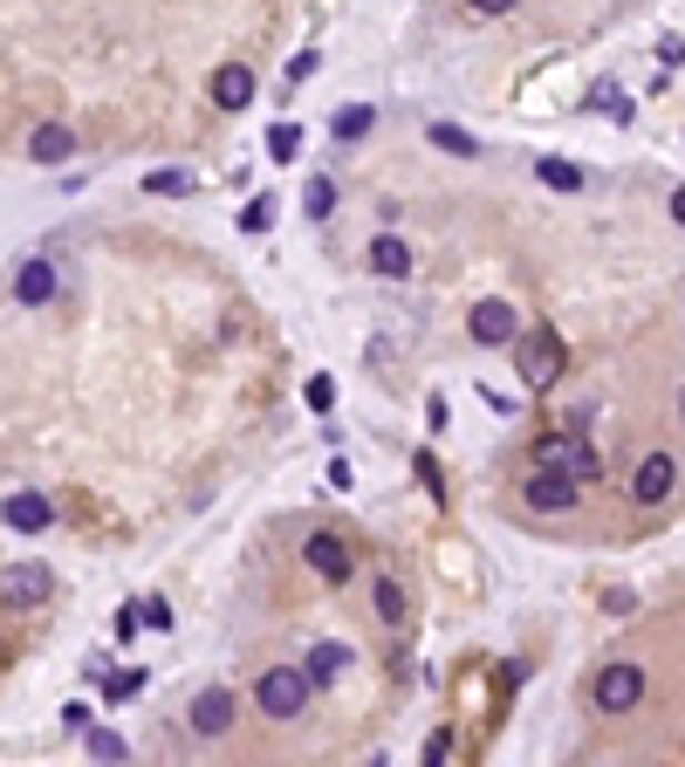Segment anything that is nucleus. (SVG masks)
<instances>
[{
  "label": "nucleus",
  "mask_w": 685,
  "mask_h": 767,
  "mask_svg": "<svg viewBox=\"0 0 685 767\" xmlns=\"http://www.w3.org/2000/svg\"><path fill=\"white\" fill-rule=\"evenodd\" d=\"M466 330H473V343H487V350H501V343H514L521 336V315L501 302V295H487V302H473V315H466Z\"/></svg>",
  "instance_id": "423d86ee"
},
{
  "label": "nucleus",
  "mask_w": 685,
  "mask_h": 767,
  "mask_svg": "<svg viewBox=\"0 0 685 767\" xmlns=\"http://www.w3.org/2000/svg\"><path fill=\"white\" fill-rule=\"evenodd\" d=\"M466 8H473V14H507L514 0H466Z\"/></svg>",
  "instance_id": "2f4dec72"
},
{
  "label": "nucleus",
  "mask_w": 685,
  "mask_h": 767,
  "mask_svg": "<svg viewBox=\"0 0 685 767\" xmlns=\"http://www.w3.org/2000/svg\"><path fill=\"white\" fill-rule=\"evenodd\" d=\"M49 295H56V268H49L42 254L21 261V268H14V302H21V309H42Z\"/></svg>",
  "instance_id": "4468645a"
},
{
  "label": "nucleus",
  "mask_w": 685,
  "mask_h": 767,
  "mask_svg": "<svg viewBox=\"0 0 685 767\" xmlns=\"http://www.w3.org/2000/svg\"><path fill=\"white\" fill-rule=\"evenodd\" d=\"M562 363H570V350H562L555 330H521V336H514V371H521V384H528V391H548V384L562 377Z\"/></svg>",
  "instance_id": "f03ea898"
},
{
  "label": "nucleus",
  "mask_w": 685,
  "mask_h": 767,
  "mask_svg": "<svg viewBox=\"0 0 685 767\" xmlns=\"http://www.w3.org/2000/svg\"><path fill=\"white\" fill-rule=\"evenodd\" d=\"M637 699H644V672L631 658H611V665L596 672V685H590V706L596 713H631Z\"/></svg>",
  "instance_id": "20e7f679"
},
{
  "label": "nucleus",
  "mask_w": 685,
  "mask_h": 767,
  "mask_svg": "<svg viewBox=\"0 0 685 767\" xmlns=\"http://www.w3.org/2000/svg\"><path fill=\"white\" fill-rule=\"evenodd\" d=\"M678 412H685V391H678Z\"/></svg>",
  "instance_id": "72a5a7b5"
},
{
  "label": "nucleus",
  "mask_w": 685,
  "mask_h": 767,
  "mask_svg": "<svg viewBox=\"0 0 685 767\" xmlns=\"http://www.w3.org/2000/svg\"><path fill=\"white\" fill-rule=\"evenodd\" d=\"M419 480L432 487V501H446V480H439V460H432V453H419Z\"/></svg>",
  "instance_id": "cd10ccee"
},
{
  "label": "nucleus",
  "mask_w": 685,
  "mask_h": 767,
  "mask_svg": "<svg viewBox=\"0 0 685 767\" xmlns=\"http://www.w3.org/2000/svg\"><path fill=\"white\" fill-rule=\"evenodd\" d=\"M521 501H528L535 514H570L583 501V480L576 473H562V466H535L528 473V487H521Z\"/></svg>",
  "instance_id": "39448f33"
},
{
  "label": "nucleus",
  "mask_w": 685,
  "mask_h": 767,
  "mask_svg": "<svg viewBox=\"0 0 685 767\" xmlns=\"http://www.w3.org/2000/svg\"><path fill=\"white\" fill-rule=\"evenodd\" d=\"M672 487H678L672 453H644V466L631 473V501H637V507H658V501H672Z\"/></svg>",
  "instance_id": "0eeeda50"
},
{
  "label": "nucleus",
  "mask_w": 685,
  "mask_h": 767,
  "mask_svg": "<svg viewBox=\"0 0 685 767\" xmlns=\"http://www.w3.org/2000/svg\"><path fill=\"white\" fill-rule=\"evenodd\" d=\"M535 172L548 192H583V165H570V158H535Z\"/></svg>",
  "instance_id": "f3484780"
},
{
  "label": "nucleus",
  "mask_w": 685,
  "mask_h": 767,
  "mask_svg": "<svg viewBox=\"0 0 685 767\" xmlns=\"http://www.w3.org/2000/svg\"><path fill=\"white\" fill-rule=\"evenodd\" d=\"M371 124H377V110H371V103H343V110H336V124H330V131H336L343 144H356V138H364Z\"/></svg>",
  "instance_id": "a211bd4d"
},
{
  "label": "nucleus",
  "mask_w": 685,
  "mask_h": 767,
  "mask_svg": "<svg viewBox=\"0 0 685 767\" xmlns=\"http://www.w3.org/2000/svg\"><path fill=\"white\" fill-rule=\"evenodd\" d=\"M309 405L330 412V405H336V384H330V377H309Z\"/></svg>",
  "instance_id": "c85d7f7f"
},
{
  "label": "nucleus",
  "mask_w": 685,
  "mask_h": 767,
  "mask_svg": "<svg viewBox=\"0 0 685 767\" xmlns=\"http://www.w3.org/2000/svg\"><path fill=\"white\" fill-rule=\"evenodd\" d=\"M56 589V576L42 562H8V576H0V596H8V610H28V603H42Z\"/></svg>",
  "instance_id": "6e6552de"
},
{
  "label": "nucleus",
  "mask_w": 685,
  "mask_h": 767,
  "mask_svg": "<svg viewBox=\"0 0 685 767\" xmlns=\"http://www.w3.org/2000/svg\"><path fill=\"white\" fill-rule=\"evenodd\" d=\"M315 693H322V685L309 678V665H268L261 685H254V706H261L268 719H302Z\"/></svg>",
  "instance_id": "f257e3e1"
},
{
  "label": "nucleus",
  "mask_w": 685,
  "mask_h": 767,
  "mask_svg": "<svg viewBox=\"0 0 685 767\" xmlns=\"http://www.w3.org/2000/svg\"><path fill=\"white\" fill-rule=\"evenodd\" d=\"M672 220H678V226H685V185H678V192H672Z\"/></svg>",
  "instance_id": "473e14b6"
},
{
  "label": "nucleus",
  "mask_w": 685,
  "mask_h": 767,
  "mask_svg": "<svg viewBox=\"0 0 685 767\" xmlns=\"http://www.w3.org/2000/svg\"><path fill=\"white\" fill-rule=\"evenodd\" d=\"M350 672V644H315V652H309V678L315 685H336Z\"/></svg>",
  "instance_id": "dca6fc26"
},
{
  "label": "nucleus",
  "mask_w": 685,
  "mask_h": 767,
  "mask_svg": "<svg viewBox=\"0 0 685 767\" xmlns=\"http://www.w3.org/2000/svg\"><path fill=\"white\" fill-rule=\"evenodd\" d=\"M302 555H309V569H315L322 583H343V576H350V542H343V535H309Z\"/></svg>",
  "instance_id": "9d476101"
},
{
  "label": "nucleus",
  "mask_w": 685,
  "mask_h": 767,
  "mask_svg": "<svg viewBox=\"0 0 685 767\" xmlns=\"http://www.w3.org/2000/svg\"><path fill=\"white\" fill-rule=\"evenodd\" d=\"M371 603H377V617H384V624H405V589H397L391 576H377V589H371Z\"/></svg>",
  "instance_id": "412c9836"
},
{
  "label": "nucleus",
  "mask_w": 685,
  "mask_h": 767,
  "mask_svg": "<svg viewBox=\"0 0 685 767\" xmlns=\"http://www.w3.org/2000/svg\"><path fill=\"white\" fill-rule=\"evenodd\" d=\"M309 75H315V49H302V55L289 62V83H309Z\"/></svg>",
  "instance_id": "7c9ffc66"
},
{
  "label": "nucleus",
  "mask_w": 685,
  "mask_h": 767,
  "mask_svg": "<svg viewBox=\"0 0 685 767\" xmlns=\"http://www.w3.org/2000/svg\"><path fill=\"white\" fill-rule=\"evenodd\" d=\"M302 213H309V220H330V213H336V179L315 172V179L302 185Z\"/></svg>",
  "instance_id": "6ab92c4d"
},
{
  "label": "nucleus",
  "mask_w": 685,
  "mask_h": 767,
  "mask_svg": "<svg viewBox=\"0 0 685 767\" xmlns=\"http://www.w3.org/2000/svg\"><path fill=\"white\" fill-rule=\"evenodd\" d=\"M274 226V192H254L248 213H240V233H268Z\"/></svg>",
  "instance_id": "4be33fe9"
},
{
  "label": "nucleus",
  "mask_w": 685,
  "mask_h": 767,
  "mask_svg": "<svg viewBox=\"0 0 685 767\" xmlns=\"http://www.w3.org/2000/svg\"><path fill=\"white\" fill-rule=\"evenodd\" d=\"M49 521H56L49 494H34V487H14V494H8V528H14V535H42Z\"/></svg>",
  "instance_id": "f8f14e48"
},
{
  "label": "nucleus",
  "mask_w": 685,
  "mask_h": 767,
  "mask_svg": "<svg viewBox=\"0 0 685 767\" xmlns=\"http://www.w3.org/2000/svg\"><path fill=\"white\" fill-rule=\"evenodd\" d=\"M185 719H192L199 740H220L226 726H233V693H220V685H213V693H199V699L185 706Z\"/></svg>",
  "instance_id": "1a4fd4ad"
},
{
  "label": "nucleus",
  "mask_w": 685,
  "mask_h": 767,
  "mask_svg": "<svg viewBox=\"0 0 685 767\" xmlns=\"http://www.w3.org/2000/svg\"><path fill=\"white\" fill-rule=\"evenodd\" d=\"M213 103L220 110H248L254 103V69L248 62H220L213 69Z\"/></svg>",
  "instance_id": "ddd939ff"
},
{
  "label": "nucleus",
  "mask_w": 685,
  "mask_h": 767,
  "mask_svg": "<svg viewBox=\"0 0 685 767\" xmlns=\"http://www.w3.org/2000/svg\"><path fill=\"white\" fill-rule=\"evenodd\" d=\"M144 693V672H117V678H103V699L110 706H124V699H138Z\"/></svg>",
  "instance_id": "b1692460"
},
{
  "label": "nucleus",
  "mask_w": 685,
  "mask_h": 767,
  "mask_svg": "<svg viewBox=\"0 0 685 767\" xmlns=\"http://www.w3.org/2000/svg\"><path fill=\"white\" fill-rule=\"evenodd\" d=\"M432 144H439V151H453V158H473V151H480L460 124H432Z\"/></svg>",
  "instance_id": "393cba45"
},
{
  "label": "nucleus",
  "mask_w": 685,
  "mask_h": 767,
  "mask_svg": "<svg viewBox=\"0 0 685 767\" xmlns=\"http://www.w3.org/2000/svg\"><path fill=\"white\" fill-rule=\"evenodd\" d=\"M75 151H83V144H75L69 124H34L28 131V158H34V165H69Z\"/></svg>",
  "instance_id": "9b49d317"
},
{
  "label": "nucleus",
  "mask_w": 685,
  "mask_h": 767,
  "mask_svg": "<svg viewBox=\"0 0 685 767\" xmlns=\"http://www.w3.org/2000/svg\"><path fill=\"white\" fill-rule=\"evenodd\" d=\"M371 274H384V281H405L412 274V248L397 233H377L371 240Z\"/></svg>",
  "instance_id": "2eb2a0df"
},
{
  "label": "nucleus",
  "mask_w": 685,
  "mask_h": 767,
  "mask_svg": "<svg viewBox=\"0 0 685 767\" xmlns=\"http://www.w3.org/2000/svg\"><path fill=\"white\" fill-rule=\"evenodd\" d=\"M90 754H97V760H124V740H117V734H103V726H97V734H90Z\"/></svg>",
  "instance_id": "bb28decb"
},
{
  "label": "nucleus",
  "mask_w": 685,
  "mask_h": 767,
  "mask_svg": "<svg viewBox=\"0 0 685 767\" xmlns=\"http://www.w3.org/2000/svg\"><path fill=\"white\" fill-rule=\"evenodd\" d=\"M295 151H302V131H295V124H274V131H268V158H274V165H289Z\"/></svg>",
  "instance_id": "5701e85b"
},
{
  "label": "nucleus",
  "mask_w": 685,
  "mask_h": 767,
  "mask_svg": "<svg viewBox=\"0 0 685 767\" xmlns=\"http://www.w3.org/2000/svg\"><path fill=\"white\" fill-rule=\"evenodd\" d=\"M590 110H603L611 124H631V97H624L617 83H596V90H590Z\"/></svg>",
  "instance_id": "aec40b11"
},
{
  "label": "nucleus",
  "mask_w": 685,
  "mask_h": 767,
  "mask_svg": "<svg viewBox=\"0 0 685 767\" xmlns=\"http://www.w3.org/2000/svg\"><path fill=\"white\" fill-rule=\"evenodd\" d=\"M144 185H151V192H165V199H179V192H192V179H185V172H151Z\"/></svg>",
  "instance_id": "a878e982"
},
{
  "label": "nucleus",
  "mask_w": 685,
  "mask_h": 767,
  "mask_svg": "<svg viewBox=\"0 0 685 767\" xmlns=\"http://www.w3.org/2000/svg\"><path fill=\"white\" fill-rule=\"evenodd\" d=\"M658 62H665V69L685 62V34H665V42H658Z\"/></svg>",
  "instance_id": "c756f323"
},
{
  "label": "nucleus",
  "mask_w": 685,
  "mask_h": 767,
  "mask_svg": "<svg viewBox=\"0 0 685 767\" xmlns=\"http://www.w3.org/2000/svg\"><path fill=\"white\" fill-rule=\"evenodd\" d=\"M535 466H562V473H576L583 487L603 473V460H596V446L583 432H548V438H535Z\"/></svg>",
  "instance_id": "7ed1b4c3"
}]
</instances>
